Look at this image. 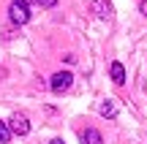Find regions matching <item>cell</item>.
Segmentation results:
<instances>
[{"label":"cell","instance_id":"obj_4","mask_svg":"<svg viewBox=\"0 0 147 144\" xmlns=\"http://www.w3.org/2000/svg\"><path fill=\"white\" fill-rule=\"evenodd\" d=\"M79 141H82V144H101V133L93 131V128H87V131L79 133Z\"/></svg>","mask_w":147,"mask_h":144},{"label":"cell","instance_id":"obj_11","mask_svg":"<svg viewBox=\"0 0 147 144\" xmlns=\"http://www.w3.org/2000/svg\"><path fill=\"white\" fill-rule=\"evenodd\" d=\"M49 144H65L63 139H52V141H49Z\"/></svg>","mask_w":147,"mask_h":144},{"label":"cell","instance_id":"obj_6","mask_svg":"<svg viewBox=\"0 0 147 144\" xmlns=\"http://www.w3.org/2000/svg\"><path fill=\"white\" fill-rule=\"evenodd\" d=\"M98 112L104 114V117H115V114H117V106H115L112 101H104V103L98 106Z\"/></svg>","mask_w":147,"mask_h":144},{"label":"cell","instance_id":"obj_1","mask_svg":"<svg viewBox=\"0 0 147 144\" xmlns=\"http://www.w3.org/2000/svg\"><path fill=\"white\" fill-rule=\"evenodd\" d=\"M8 16L14 25H25V22H30V8H27V0H14L8 8Z\"/></svg>","mask_w":147,"mask_h":144},{"label":"cell","instance_id":"obj_10","mask_svg":"<svg viewBox=\"0 0 147 144\" xmlns=\"http://www.w3.org/2000/svg\"><path fill=\"white\" fill-rule=\"evenodd\" d=\"M142 14L147 16V0H142Z\"/></svg>","mask_w":147,"mask_h":144},{"label":"cell","instance_id":"obj_9","mask_svg":"<svg viewBox=\"0 0 147 144\" xmlns=\"http://www.w3.org/2000/svg\"><path fill=\"white\" fill-rule=\"evenodd\" d=\"M36 5H41V8H52V5H57V0H33Z\"/></svg>","mask_w":147,"mask_h":144},{"label":"cell","instance_id":"obj_8","mask_svg":"<svg viewBox=\"0 0 147 144\" xmlns=\"http://www.w3.org/2000/svg\"><path fill=\"white\" fill-rule=\"evenodd\" d=\"M93 8H95V14H98V16H109V3H104V0H95Z\"/></svg>","mask_w":147,"mask_h":144},{"label":"cell","instance_id":"obj_3","mask_svg":"<svg viewBox=\"0 0 147 144\" xmlns=\"http://www.w3.org/2000/svg\"><path fill=\"white\" fill-rule=\"evenodd\" d=\"M8 128H11V133H16V136H27L30 133V123H27L25 114H11Z\"/></svg>","mask_w":147,"mask_h":144},{"label":"cell","instance_id":"obj_5","mask_svg":"<svg viewBox=\"0 0 147 144\" xmlns=\"http://www.w3.org/2000/svg\"><path fill=\"white\" fill-rule=\"evenodd\" d=\"M112 79H115V84H123V82H125V68H123V63H112Z\"/></svg>","mask_w":147,"mask_h":144},{"label":"cell","instance_id":"obj_7","mask_svg":"<svg viewBox=\"0 0 147 144\" xmlns=\"http://www.w3.org/2000/svg\"><path fill=\"white\" fill-rule=\"evenodd\" d=\"M8 141H11V128H8V123L0 120V144H8Z\"/></svg>","mask_w":147,"mask_h":144},{"label":"cell","instance_id":"obj_2","mask_svg":"<svg viewBox=\"0 0 147 144\" xmlns=\"http://www.w3.org/2000/svg\"><path fill=\"white\" fill-rule=\"evenodd\" d=\"M71 84H74V74H71V71H57V74L52 76V82H49L52 92H57V95H60V92H65Z\"/></svg>","mask_w":147,"mask_h":144}]
</instances>
